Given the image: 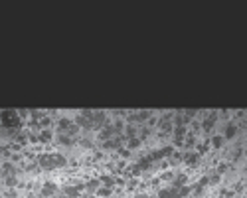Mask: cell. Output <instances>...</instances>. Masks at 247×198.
<instances>
[{
  "label": "cell",
  "instance_id": "cell-18",
  "mask_svg": "<svg viewBox=\"0 0 247 198\" xmlns=\"http://www.w3.org/2000/svg\"><path fill=\"white\" fill-rule=\"evenodd\" d=\"M135 135H137V127H135V125H128L127 131H125V139H128V141H131V139H135Z\"/></svg>",
  "mask_w": 247,
  "mask_h": 198
},
{
  "label": "cell",
  "instance_id": "cell-4",
  "mask_svg": "<svg viewBox=\"0 0 247 198\" xmlns=\"http://www.w3.org/2000/svg\"><path fill=\"white\" fill-rule=\"evenodd\" d=\"M75 125L83 127V129H93V119L83 117V115H77V117H75Z\"/></svg>",
  "mask_w": 247,
  "mask_h": 198
},
{
  "label": "cell",
  "instance_id": "cell-7",
  "mask_svg": "<svg viewBox=\"0 0 247 198\" xmlns=\"http://www.w3.org/2000/svg\"><path fill=\"white\" fill-rule=\"evenodd\" d=\"M57 192V186L53 184V182H47V184H44V188H42V196H52V194H56Z\"/></svg>",
  "mask_w": 247,
  "mask_h": 198
},
{
  "label": "cell",
  "instance_id": "cell-33",
  "mask_svg": "<svg viewBox=\"0 0 247 198\" xmlns=\"http://www.w3.org/2000/svg\"><path fill=\"white\" fill-rule=\"evenodd\" d=\"M138 135H141L138 139H141V141H142V139H146V137L150 135V129H148V127H144V129H141V133H138Z\"/></svg>",
  "mask_w": 247,
  "mask_h": 198
},
{
  "label": "cell",
  "instance_id": "cell-2",
  "mask_svg": "<svg viewBox=\"0 0 247 198\" xmlns=\"http://www.w3.org/2000/svg\"><path fill=\"white\" fill-rule=\"evenodd\" d=\"M38 167L44 168V170H53V168H56V167H53L52 154H40V157H38Z\"/></svg>",
  "mask_w": 247,
  "mask_h": 198
},
{
  "label": "cell",
  "instance_id": "cell-19",
  "mask_svg": "<svg viewBox=\"0 0 247 198\" xmlns=\"http://www.w3.org/2000/svg\"><path fill=\"white\" fill-rule=\"evenodd\" d=\"M50 123H52L50 117L42 115V117H40V121H38V125H40V129H47V127H50Z\"/></svg>",
  "mask_w": 247,
  "mask_h": 198
},
{
  "label": "cell",
  "instance_id": "cell-11",
  "mask_svg": "<svg viewBox=\"0 0 247 198\" xmlns=\"http://www.w3.org/2000/svg\"><path fill=\"white\" fill-rule=\"evenodd\" d=\"M52 135H53V133L50 129H42L40 135H38V137H40V143H50L52 141Z\"/></svg>",
  "mask_w": 247,
  "mask_h": 198
},
{
  "label": "cell",
  "instance_id": "cell-43",
  "mask_svg": "<svg viewBox=\"0 0 247 198\" xmlns=\"http://www.w3.org/2000/svg\"><path fill=\"white\" fill-rule=\"evenodd\" d=\"M172 178H174L172 173H164V174H162V180H172Z\"/></svg>",
  "mask_w": 247,
  "mask_h": 198
},
{
  "label": "cell",
  "instance_id": "cell-1",
  "mask_svg": "<svg viewBox=\"0 0 247 198\" xmlns=\"http://www.w3.org/2000/svg\"><path fill=\"white\" fill-rule=\"evenodd\" d=\"M20 119H22V117H20L18 111H14V109H4L2 111V127L4 129L20 127Z\"/></svg>",
  "mask_w": 247,
  "mask_h": 198
},
{
  "label": "cell",
  "instance_id": "cell-23",
  "mask_svg": "<svg viewBox=\"0 0 247 198\" xmlns=\"http://www.w3.org/2000/svg\"><path fill=\"white\" fill-rule=\"evenodd\" d=\"M28 135H30V133H20V135L16 137V139H18V145H26V143L30 141V139H28Z\"/></svg>",
  "mask_w": 247,
  "mask_h": 198
},
{
  "label": "cell",
  "instance_id": "cell-36",
  "mask_svg": "<svg viewBox=\"0 0 247 198\" xmlns=\"http://www.w3.org/2000/svg\"><path fill=\"white\" fill-rule=\"evenodd\" d=\"M218 182H219V174H213L208 178V184H218Z\"/></svg>",
  "mask_w": 247,
  "mask_h": 198
},
{
  "label": "cell",
  "instance_id": "cell-29",
  "mask_svg": "<svg viewBox=\"0 0 247 198\" xmlns=\"http://www.w3.org/2000/svg\"><path fill=\"white\" fill-rule=\"evenodd\" d=\"M194 145H196V139H194V135H190V137H188L186 141H184V147H186V149H190V147H194Z\"/></svg>",
  "mask_w": 247,
  "mask_h": 198
},
{
  "label": "cell",
  "instance_id": "cell-39",
  "mask_svg": "<svg viewBox=\"0 0 247 198\" xmlns=\"http://www.w3.org/2000/svg\"><path fill=\"white\" fill-rule=\"evenodd\" d=\"M81 145H83L85 149H93V143H91L89 139H83V141H81Z\"/></svg>",
  "mask_w": 247,
  "mask_h": 198
},
{
  "label": "cell",
  "instance_id": "cell-49",
  "mask_svg": "<svg viewBox=\"0 0 247 198\" xmlns=\"http://www.w3.org/2000/svg\"><path fill=\"white\" fill-rule=\"evenodd\" d=\"M115 182H117V184H121V186H125V178H117Z\"/></svg>",
  "mask_w": 247,
  "mask_h": 198
},
{
  "label": "cell",
  "instance_id": "cell-25",
  "mask_svg": "<svg viewBox=\"0 0 247 198\" xmlns=\"http://www.w3.org/2000/svg\"><path fill=\"white\" fill-rule=\"evenodd\" d=\"M200 127H202V129L208 133V131H212V127H213V121H210V119H204V123H202Z\"/></svg>",
  "mask_w": 247,
  "mask_h": 198
},
{
  "label": "cell",
  "instance_id": "cell-17",
  "mask_svg": "<svg viewBox=\"0 0 247 198\" xmlns=\"http://www.w3.org/2000/svg\"><path fill=\"white\" fill-rule=\"evenodd\" d=\"M77 133H79V125H75V123H71V125H69V129L65 131V135L67 137H77Z\"/></svg>",
  "mask_w": 247,
  "mask_h": 198
},
{
  "label": "cell",
  "instance_id": "cell-34",
  "mask_svg": "<svg viewBox=\"0 0 247 198\" xmlns=\"http://www.w3.org/2000/svg\"><path fill=\"white\" fill-rule=\"evenodd\" d=\"M141 173H142V168H141V167H138V164H135V167H132V168H131V174H132V176H138V174H141Z\"/></svg>",
  "mask_w": 247,
  "mask_h": 198
},
{
  "label": "cell",
  "instance_id": "cell-41",
  "mask_svg": "<svg viewBox=\"0 0 247 198\" xmlns=\"http://www.w3.org/2000/svg\"><path fill=\"white\" fill-rule=\"evenodd\" d=\"M6 184L8 186H14L16 184V176H6Z\"/></svg>",
  "mask_w": 247,
  "mask_h": 198
},
{
  "label": "cell",
  "instance_id": "cell-21",
  "mask_svg": "<svg viewBox=\"0 0 247 198\" xmlns=\"http://www.w3.org/2000/svg\"><path fill=\"white\" fill-rule=\"evenodd\" d=\"M69 125H71V121H69V119H60V125H57V127H60V133H65L69 129Z\"/></svg>",
  "mask_w": 247,
  "mask_h": 198
},
{
  "label": "cell",
  "instance_id": "cell-13",
  "mask_svg": "<svg viewBox=\"0 0 247 198\" xmlns=\"http://www.w3.org/2000/svg\"><path fill=\"white\" fill-rule=\"evenodd\" d=\"M235 135H237V127H235L233 123H229V125L225 127V139H233Z\"/></svg>",
  "mask_w": 247,
  "mask_h": 198
},
{
  "label": "cell",
  "instance_id": "cell-37",
  "mask_svg": "<svg viewBox=\"0 0 247 198\" xmlns=\"http://www.w3.org/2000/svg\"><path fill=\"white\" fill-rule=\"evenodd\" d=\"M208 151V143H204V145H198V154H204Z\"/></svg>",
  "mask_w": 247,
  "mask_h": 198
},
{
  "label": "cell",
  "instance_id": "cell-42",
  "mask_svg": "<svg viewBox=\"0 0 247 198\" xmlns=\"http://www.w3.org/2000/svg\"><path fill=\"white\" fill-rule=\"evenodd\" d=\"M18 115L20 117H28L30 115V109H18Z\"/></svg>",
  "mask_w": 247,
  "mask_h": 198
},
{
  "label": "cell",
  "instance_id": "cell-31",
  "mask_svg": "<svg viewBox=\"0 0 247 198\" xmlns=\"http://www.w3.org/2000/svg\"><path fill=\"white\" fill-rule=\"evenodd\" d=\"M113 127H115V133H117V135H121V133H123V127H125V123H123V121L119 119V121H117Z\"/></svg>",
  "mask_w": 247,
  "mask_h": 198
},
{
  "label": "cell",
  "instance_id": "cell-15",
  "mask_svg": "<svg viewBox=\"0 0 247 198\" xmlns=\"http://www.w3.org/2000/svg\"><path fill=\"white\" fill-rule=\"evenodd\" d=\"M2 174H4V176H8V174L16 176V168H14L10 163H4V164H2Z\"/></svg>",
  "mask_w": 247,
  "mask_h": 198
},
{
  "label": "cell",
  "instance_id": "cell-16",
  "mask_svg": "<svg viewBox=\"0 0 247 198\" xmlns=\"http://www.w3.org/2000/svg\"><path fill=\"white\" fill-rule=\"evenodd\" d=\"M99 180H101V182H103V184L107 186V188H111L113 184H117V182H115V178H113V176H109V174H103Z\"/></svg>",
  "mask_w": 247,
  "mask_h": 198
},
{
  "label": "cell",
  "instance_id": "cell-35",
  "mask_svg": "<svg viewBox=\"0 0 247 198\" xmlns=\"http://www.w3.org/2000/svg\"><path fill=\"white\" fill-rule=\"evenodd\" d=\"M97 194H99V196H109V194H111V188H107V186H105V188H99Z\"/></svg>",
  "mask_w": 247,
  "mask_h": 198
},
{
  "label": "cell",
  "instance_id": "cell-28",
  "mask_svg": "<svg viewBox=\"0 0 247 198\" xmlns=\"http://www.w3.org/2000/svg\"><path fill=\"white\" fill-rule=\"evenodd\" d=\"M138 147H141V139H138V137H135V139L128 141V149H138Z\"/></svg>",
  "mask_w": 247,
  "mask_h": 198
},
{
  "label": "cell",
  "instance_id": "cell-24",
  "mask_svg": "<svg viewBox=\"0 0 247 198\" xmlns=\"http://www.w3.org/2000/svg\"><path fill=\"white\" fill-rule=\"evenodd\" d=\"M176 149L174 147H164V149H160V153H162V157H172Z\"/></svg>",
  "mask_w": 247,
  "mask_h": 198
},
{
  "label": "cell",
  "instance_id": "cell-22",
  "mask_svg": "<svg viewBox=\"0 0 247 198\" xmlns=\"http://www.w3.org/2000/svg\"><path fill=\"white\" fill-rule=\"evenodd\" d=\"M150 163H152V160H150L148 157L146 159H141V160H138V167H141L142 170H146V168H150Z\"/></svg>",
  "mask_w": 247,
  "mask_h": 198
},
{
  "label": "cell",
  "instance_id": "cell-12",
  "mask_svg": "<svg viewBox=\"0 0 247 198\" xmlns=\"http://www.w3.org/2000/svg\"><path fill=\"white\" fill-rule=\"evenodd\" d=\"M57 143H60V145H73V143H75V139L67 137L65 133H60V135H57Z\"/></svg>",
  "mask_w": 247,
  "mask_h": 198
},
{
  "label": "cell",
  "instance_id": "cell-10",
  "mask_svg": "<svg viewBox=\"0 0 247 198\" xmlns=\"http://www.w3.org/2000/svg\"><path fill=\"white\" fill-rule=\"evenodd\" d=\"M81 188H83V186H67V188L65 190H63V192H65V196H69V198H75V196H79V192H81Z\"/></svg>",
  "mask_w": 247,
  "mask_h": 198
},
{
  "label": "cell",
  "instance_id": "cell-8",
  "mask_svg": "<svg viewBox=\"0 0 247 198\" xmlns=\"http://www.w3.org/2000/svg\"><path fill=\"white\" fill-rule=\"evenodd\" d=\"M188 182V176L186 174H178L172 178V188H180V186H184Z\"/></svg>",
  "mask_w": 247,
  "mask_h": 198
},
{
  "label": "cell",
  "instance_id": "cell-6",
  "mask_svg": "<svg viewBox=\"0 0 247 198\" xmlns=\"http://www.w3.org/2000/svg\"><path fill=\"white\" fill-rule=\"evenodd\" d=\"M52 159H53V167H56V168L65 167V164H67V159L63 157V154H60V153H52Z\"/></svg>",
  "mask_w": 247,
  "mask_h": 198
},
{
  "label": "cell",
  "instance_id": "cell-38",
  "mask_svg": "<svg viewBox=\"0 0 247 198\" xmlns=\"http://www.w3.org/2000/svg\"><path fill=\"white\" fill-rule=\"evenodd\" d=\"M182 159H184V157H182L180 153H176V151H174V154H172V163H180Z\"/></svg>",
  "mask_w": 247,
  "mask_h": 198
},
{
  "label": "cell",
  "instance_id": "cell-47",
  "mask_svg": "<svg viewBox=\"0 0 247 198\" xmlns=\"http://www.w3.org/2000/svg\"><path fill=\"white\" fill-rule=\"evenodd\" d=\"M208 184V178L204 176V178H200V182H198V186H206Z\"/></svg>",
  "mask_w": 247,
  "mask_h": 198
},
{
  "label": "cell",
  "instance_id": "cell-27",
  "mask_svg": "<svg viewBox=\"0 0 247 198\" xmlns=\"http://www.w3.org/2000/svg\"><path fill=\"white\" fill-rule=\"evenodd\" d=\"M196 113H198L196 109H186V111H184V119H186V123L190 121L192 117H196Z\"/></svg>",
  "mask_w": 247,
  "mask_h": 198
},
{
  "label": "cell",
  "instance_id": "cell-9",
  "mask_svg": "<svg viewBox=\"0 0 247 198\" xmlns=\"http://www.w3.org/2000/svg\"><path fill=\"white\" fill-rule=\"evenodd\" d=\"M198 160H200V154L198 153H186L184 154V163L186 164H198Z\"/></svg>",
  "mask_w": 247,
  "mask_h": 198
},
{
  "label": "cell",
  "instance_id": "cell-32",
  "mask_svg": "<svg viewBox=\"0 0 247 198\" xmlns=\"http://www.w3.org/2000/svg\"><path fill=\"white\" fill-rule=\"evenodd\" d=\"M117 151H119V154L123 159H128L131 157V151H128V149H125V147H121V149H117Z\"/></svg>",
  "mask_w": 247,
  "mask_h": 198
},
{
  "label": "cell",
  "instance_id": "cell-3",
  "mask_svg": "<svg viewBox=\"0 0 247 198\" xmlns=\"http://www.w3.org/2000/svg\"><path fill=\"white\" fill-rule=\"evenodd\" d=\"M113 135H117V133H115V127L107 123V125L103 127V129H101V135H99V139H101V141H109V139H111Z\"/></svg>",
  "mask_w": 247,
  "mask_h": 198
},
{
  "label": "cell",
  "instance_id": "cell-14",
  "mask_svg": "<svg viewBox=\"0 0 247 198\" xmlns=\"http://www.w3.org/2000/svg\"><path fill=\"white\" fill-rule=\"evenodd\" d=\"M99 182H101V180H97V178H91L89 182L85 184V188H87L89 192H97V190H99Z\"/></svg>",
  "mask_w": 247,
  "mask_h": 198
},
{
  "label": "cell",
  "instance_id": "cell-30",
  "mask_svg": "<svg viewBox=\"0 0 247 198\" xmlns=\"http://www.w3.org/2000/svg\"><path fill=\"white\" fill-rule=\"evenodd\" d=\"M212 145L216 147V149H219V147L223 145V137H213V139H212Z\"/></svg>",
  "mask_w": 247,
  "mask_h": 198
},
{
  "label": "cell",
  "instance_id": "cell-40",
  "mask_svg": "<svg viewBox=\"0 0 247 198\" xmlns=\"http://www.w3.org/2000/svg\"><path fill=\"white\" fill-rule=\"evenodd\" d=\"M81 115H83V117H89V119H93V111H91V109H83Z\"/></svg>",
  "mask_w": 247,
  "mask_h": 198
},
{
  "label": "cell",
  "instance_id": "cell-5",
  "mask_svg": "<svg viewBox=\"0 0 247 198\" xmlns=\"http://www.w3.org/2000/svg\"><path fill=\"white\" fill-rule=\"evenodd\" d=\"M150 117V111H138V113H131L128 115V121L131 123H141L144 119H148Z\"/></svg>",
  "mask_w": 247,
  "mask_h": 198
},
{
  "label": "cell",
  "instance_id": "cell-26",
  "mask_svg": "<svg viewBox=\"0 0 247 198\" xmlns=\"http://www.w3.org/2000/svg\"><path fill=\"white\" fill-rule=\"evenodd\" d=\"M174 135H176V139H184V135H186V127H176V129H174Z\"/></svg>",
  "mask_w": 247,
  "mask_h": 198
},
{
  "label": "cell",
  "instance_id": "cell-44",
  "mask_svg": "<svg viewBox=\"0 0 247 198\" xmlns=\"http://www.w3.org/2000/svg\"><path fill=\"white\" fill-rule=\"evenodd\" d=\"M202 192H204V186H196L194 194H196V196H202Z\"/></svg>",
  "mask_w": 247,
  "mask_h": 198
},
{
  "label": "cell",
  "instance_id": "cell-51",
  "mask_svg": "<svg viewBox=\"0 0 247 198\" xmlns=\"http://www.w3.org/2000/svg\"><path fill=\"white\" fill-rule=\"evenodd\" d=\"M28 198H36V196H34V194H28Z\"/></svg>",
  "mask_w": 247,
  "mask_h": 198
},
{
  "label": "cell",
  "instance_id": "cell-48",
  "mask_svg": "<svg viewBox=\"0 0 247 198\" xmlns=\"http://www.w3.org/2000/svg\"><path fill=\"white\" fill-rule=\"evenodd\" d=\"M2 154H4V157H8V154H10V151H8V147H2Z\"/></svg>",
  "mask_w": 247,
  "mask_h": 198
},
{
  "label": "cell",
  "instance_id": "cell-50",
  "mask_svg": "<svg viewBox=\"0 0 247 198\" xmlns=\"http://www.w3.org/2000/svg\"><path fill=\"white\" fill-rule=\"evenodd\" d=\"M137 198H150V196H148V194H138Z\"/></svg>",
  "mask_w": 247,
  "mask_h": 198
},
{
  "label": "cell",
  "instance_id": "cell-20",
  "mask_svg": "<svg viewBox=\"0 0 247 198\" xmlns=\"http://www.w3.org/2000/svg\"><path fill=\"white\" fill-rule=\"evenodd\" d=\"M192 192V186H188V184H184V186H180L178 188V194H180V198H186L188 194Z\"/></svg>",
  "mask_w": 247,
  "mask_h": 198
},
{
  "label": "cell",
  "instance_id": "cell-45",
  "mask_svg": "<svg viewBox=\"0 0 247 198\" xmlns=\"http://www.w3.org/2000/svg\"><path fill=\"white\" fill-rule=\"evenodd\" d=\"M6 196H8V198H18V192H16V190H10V192H6Z\"/></svg>",
  "mask_w": 247,
  "mask_h": 198
},
{
  "label": "cell",
  "instance_id": "cell-46",
  "mask_svg": "<svg viewBox=\"0 0 247 198\" xmlns=\"http://www.w3.org/2000/svg\"><path fill=\"white\" fill-rule=\"evenodd\" d=\"M225 168H227V164H219V168H218V174H222V173H225Z\"/></svg>",
  "mask_w": 247,
  "mask_h": 198
}]
</instances>
